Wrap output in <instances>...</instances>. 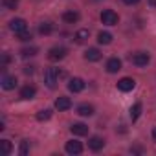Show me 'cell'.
<instances>
[{"label": "cell", "instance_id": "cell-20", "mask_svg": "<svg viewBox=\"0 0 156 156\" xmlns=\"http://www.w3.org/2000/svg\"><path fill=\"white\" fill-rule=\"evenodd\" d=\"M88 35H90L88 30H79V31L75 33V41H77V42H85V41L88 39Z\"/></svg>", "mask_w": 156, "mask_h": 156}, {"label": "cell", "instance_id": "cell-8", "mask_svg": "<svg viewBox=\"0 0 156 156\" xmlns=\"http://www.w3.org/2000/svg\"><path fill=\"white\" fill-rule=\"evenodd\" d=\"M134 87H136V81L130 79V77H123V79L118 81V88H119L121 92H130Z\"/></svg>", "mask_w": 156, "mask_h": 156}, {"label": "cell", "instance_id": "cell-30", "mask_svg": "<svg viewBox=\"0 0 156 156\" xmlns=\"http://www.w3.org/2000/svg\"><path fill=\"white\" fill-rule=\"evenodd\" d=\"M149 6L151 8H156V0H149Z\"/></svg>", "mask_w": 156, "mask_h": 156}, {"label": "cell", "instance_id": "cell-11", "mask_svg": "<svg viewBox=\"0 0 156 156\" xmlns=\"http://www.w3.org/2000/svg\"><path fill=\"white\" fill-rule=\"evenodd\" d=\"M70 130H72V134H75V136H87V134H88V127H87L85 123H73V125L70 127Z\"/></svg>", "mask_w": 156, "mask_h": 156}, {"label": "cell", "instance_id": "cell-15", "mask_svg": "<svg viewBox=\"0 0 156 156\" xmlns=\"http://www.w3.org/2000/svg\"><path fill=\"white\" fill-rule=\"evenodd\" d=\"M103 145H105V141H103L99 136H92V138L88 140V147H90L92 151H101Z\"/></svg>", "mask_w": 156, "mask_h": 156}, {"label": "cell", "instance_id": "cell-26", "mask_svg": "<svg viewBox=\"0 0 156 156\" xmlns=\"http://www.w3.org/2000/svg\"><path fill=\"white\" fill-rule=\"evenodd\" d=\"M35 53H37V48H24V50H22V55H24V57L35 55Z\"/></svg>", "mask_w": 156, "mask_h": 156}, {"label": "cell", "instance_id": "cell-10", "mask_svg": "<svg viewBox=\"0 0 156 156\" xmlns=\"http://www.w3.org/2000/svg\"><path fill=\"white\" fill-rule=\"evenodd\" d=\"M17 87V77L15 75H4L2 77V88L4 90H13Z\"/></svg>", "mask_w": 156, "mask_h": 156}, {"label": "cell", "instance_id": "cell-23", "mask_svg": "<svg viewBox=\"0 0 156 156\" xmlns=\"http://www.w3.org/2000/svg\"><path fill=\"white\" fill-rule=\"evenodd\" d=\"M0 147H2V154H4V156H8V154L11 152V149H13L8 140H2V141H0Z\"/></svg>", "mask_w": 156, "mask_h": 156}, {"label": "cell", "instance_id": "cell-19", "mask_svg": "<svg viewBox=\"0 0 156 156\" xmlns=\"http://www.w3.org/2000/svg\"><path fill=\"white\" fill-rule=\"evenodd\" d=\"M140 114H141V103H134V105L130 107V119L136 121V119L140 118Z\"/></svg>", "mask_w": 156, "mask_h": 156}, {"label": "cell", "instance_id": "cell-13", "mask_svg": "<svg viewBox=\"0 0 156 156\" xmlns=\"http://www.w3.org/2000/svg\"><path fill=\"white\" fill-rule=\"evenodd\" d=\"M85 59L90 61V62H96V61L101 59V51H99L98 48H88V50L85 51Z\"/></svg>", "mask_w": 156, "mask_h": 156}, {"label": "cell", "instance_id": "cell-1", "mask_svg": "<svg viewBox=\"0 0 156 156\" xmlns=\"http://www.w3.org/2000/svg\"><path fill=\"white\" fill-rule=\"evenodd\" d=\"M57 79H59V70L57 68H48L44 72V83H46V87L53 88L57 85Z\"/></svg>", "mask_w": 156, "mask_h": 156}, {"label": "cell", "instance_id": "cell-14", "mask_svg": "<svg viewBox=\"0 0 156 156\" xmlns=\"http://www.w3.org/2000/svg\"><path fill=\"white\" fill-rule=\"evenodd\" d=\"M72 107V101H70V98H64V96H61V98H57L55 99V108L57 110H68Z\"/></svg>", "mask_w": 156, "mask_h": 156}, {"label": "cell", "instance_id": "cell-7", "mask_svg": "<svg viewBox=\"0 0 156 156\" xmlns=\"http://www.w3.org/2000/svg\"><path fill=\"white\" fill-rule=\"evenodd\" d=\"M64 55H66V50L62 48V46H55V48H51L50 51H48V59L50 61H61V59H64Z\"/></svg>", "mask_w": 156, "mask_h": 156}, {"label": "cell", "instance_id": "cell-25", "mask_svg": "<svg viewBox=\"0 0 156 156\" xmlns=\"http://www.w3.org/2000/svg\"><path fill=\"white\" fill-rule=\"evenodd\" d=\"M28 151H30V141H28V140H24V141L20 143V149H19V152L24 156V154H28Z\"/></svg>", "mask_w": 156, "mask_h": 156}, {"label": "cell", "instance_id": "cell-18", "mask_svg": "<svg viewBox=\"0 0 156 156\" xmlns=\"http://www.w3.org/2000/svg\"><path fill=\"white\" fill-rule=\"evenodd\" d=\"M98 42H99V44H110V42H112V33H108V31H99V33H98Z\"/></svg>", "mask_w": 156, "mask_h": 156}, {"label": "cell", "instance_id": "cell-22", "mask_svg": "<svg viewBox=\"0 0 156 156\" xmlns=\"http://www.w3.org/2000/svg\"><path fill=\"white\" fill-rule=\"evenodd\" d=\"M50 118H51V110H48V108L37 112V119H39V121H48Z\"/></svg>", "mask_w": 156, "mask_h": 156}, {"label": "cell", "instance_id": "cell-3", "mask_svg": "<svg viewBox=\"0 0 156 156\" xmlns=\"http://www.w3.org/2000/svg\"><path fill=\"white\" fill-rule=\"evenodd\" d=\"M9 30H11L15 35H20V33L28 31V24H26L24 19H13V20L9 22Z\"/></svg>", "mask_w": 156, "mask_h": 156}, {"label": "cell", "instance_id": "cell-16", "mask_svg": "<svg viewBox=\"0 0 156 156\" xmlns=\"http://www.w3.org/2000/svg\"><path fill=\"white\" fill-rule=\"evenodd\" d=\"M77 114L88 118V116H92V114H94V107H92V105H88V103H83V105L77 107Z\"/></svg>", "mask_w": 156, "mask_h": 156}, {"label": "cell", "instance_id": "cell-21", "mask_svg": "<svg viewBox=\"0 0 156 156\" xmlns=\"http://www.w3.org/2000/svg\"><path fill=\"white\" fill-rule=\"evenodd\" d=\"M51 30H53V28H51L50 22H42V24L39 26V33H41V35H50Z\"/></svg>", "mask_w": 156, "mask_h": 156}, {"label": "cell", "instance_id": "cell-31", "mask_svg": "<svg viewBox=\"0 0 156 156\" xmlns=\"http://www.w3.org/2000/svg\"><path fill=\"white\" fill-rule=\"evenodd\" d=\"M152 138H154V140H156V127H154V129H152Z\"/></svg>", "mask_w": 156, "mask_h": 156}, {"label": "cell", "instance_id": "cell-24", "mask_svg": "<svg viewBox=\"0 0 156 156\" xmlns=\"http://www.w3.org/2000/svg\"><path fill=\"white\" fill-rule=\"evenodd\" d=\"M2 4H4V8H6V9H17L19 0H2Z\"/></svg>", "mask_w": 156, "mask_h": 156}, {"label": "cell", "instance_id": "cell-27", "mask_svg": "<svg viewBox=\"0 0 156 156\" xmlns=\"http://www.w3.org/2000/svg\"><path fill=\"white\" fill-rule=\"evenodd\" d=\"M19 39H20V41H30V39H31V33L24 31V33H20V35H19Z\"/></svg>", "mask_w": 156, "mask_h": 156}, {"label": "cell", "instance_id": "cell-29", "mask_svg": "<svg viewBox=\"0 0 156 156\" xmlns=\"http://www.w3.org/2000/svg\"><path fill=\"white\" fill-rule=\"evenodd\" d=\"M24 72H26V73H33V66H28V68H24Z\"/></svg>", "mask_w": 156, "mask_h": 156}, {"label": "cell", "instance_id": "cell-5", "mask_svg": "<svg viewBox=\"0 0 156 156\" xmlns=\"http://www.w3.org/2000/svg\"><path fill=\"white\" fill-rule=\"evenodd\" d=\"M64 151H66L68 154H81V152H83V145H81V141L70 140V141H66Z\"/></svg>", "mask_w": 156, "mask_h": 156}, {"label": "cell", "instance_id": "cell-12", "mask_svg": "<svg viewBox=\"0 0 156 156\" xmlns=\"http://www.w3.org/2000/svg\"><path fill=\"white\" fill-rule=\"evenodd\" d=\"M35 94H37V88H35L33 85H26V87H22V90H20V98H22V99H33Z\"/></svg>", "mask_w": 156, "mask_h": 156}, {"label": "cell", "instance_id": "cell-4", "mask_svg": "<svg viewBox=\"0 0 156 156\" xmlns=\"http://www.w3.org/2000/svg\"><path fill=\"white\" fill-rule=\"evenodd\" d=\"M149 61H151V57H149V53H145V51H136V53L130 55V62L136 64V66H147Z\"/></svg>", "mask_w": 156, "mask_h": 156}, {"label": "cell", "instance_id": "cell-17", "mask_svg": "<svg viewBox=\"0 0 156 156\" xmlns=\"http://www.w3.org/2000/svg\"><path fill=\"white\" fill-rule=\"evenodd\" d=\"M62 20L68 22V24H75L77 20H79V13L77 11H64L62 13Z\"/></svg>", "mask_w": 156, "mask_h": 156}, {"label": "cell", "instance_id": "cell-6", "mask_svg": "<svg viewBox=\"0 0 156 156\" xmlns=\"http://www.w3.org/2000/svg\"><path fill=\"white\" fill-rule=\"evenodd\" d=\"M68 90L73 92V94L83 92L85 90V81L81 79V77H73V79H70V83H68Z\"/></svg>", "mask_w": 156, "mask_h": 156}, {"label": "cell", "instance_id": "cell-28", "mask_svg": "<svg viewBox=\"0 0 156 156\" xmlns=\"http://www.w3.org/2000/svg\"><path fill=\"white\" fill-rule=\"evenodd\" d=\"M123 2L127 4V6H134V4H138L140 0H123Z\"/></svg>", "mask_w": 156, "mask_h": 156}, {"label": "cell", "instance_id": "cell-9", "mask_svg": "<svg viewBox=\"0 0 156 156\" xmlns=\"http://www.w3.org/2000/svg\"><path fill=\"white\" fill-rule=\"evenodd\" d=\"M107 72L108 73H116V72H119L121 70V61L118 59V57H110L108 61H107Z\"/></svg>", "mask_w": 156, "mask_h": 156}, {"label": "cell", "instance_id": "cell-2", "mask_svg": "<svg viewBox=\"0 0 156 156\" xmlns=\"http://www.w3.org/2000/svg\"><path fill=\"white\" fill-rule=\"evenodd\" d=\"M118 20H119V17H118V13L114 9H105L101 13V22L107 24V26H116Z\"/></svg>", "mask_w": 156, "mask_h": 156}]
</instances>
